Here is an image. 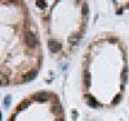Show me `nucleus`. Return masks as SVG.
Instances as JSON below:
<instances>
[{"label": "nucleus", "instance_id": "1a4fd4ad", "mask_svg": "<svg viewBox=\"0 0 129 121\" xmlns=\"http://www.w3.org/2000/svg\"><path fill=\"white\" fill-rule=\"evenodd\" d=\"M120 101H121V95H120V94H119V95H117V97H116V98H115V101H114V102H112V104H117V103H119V102H120Z\"/></svg>", "mask_w": 129, "mask_h": 121}, {"label": "nucleus", "instance_id": "6e6552de", "mask_svg": "<svg viewBox=\"0 0 129 121\" xmlns=\"http://www.w3.org/2000/svg\"><path fill=\"white\" fill-rule=\"evenodd\" d=\"M35 75H36V71H32V73H29V75H27V76L25 77V81H29V80H32Z\"/></svg>", "mask_w": 129, "mask_h": 121}, {"label": "nucleus", "instance_id": "ddd939ff", "mask_svg": "<svg viewBox=\"0 0 129 121\" xmlns=\"http://www.w3.org/2000/svg\"><path fill=\"white\" fill-rule=\"evenodd\" d=\"M57 121H63V120H62V119H58V120H57Z\"/></svg>", "mask_w": 129, "mask_h": 121}, {"label": "nucleus", "instance_id": "20e7f679", "mask_svg": "<svg viewBox=\"0 0 129 121\" xmlns=\"http://www.w3.org/2000/svg\"><path fill=\"white\" fill-rule=\"evenodd\" d=\"M84 85H85L87 88L91 86V73L88 71H85V73H84Z\"/></svg>", "mask_w": 129, "mask_h": 121}, {"label": "nucleus", "instance_id": "f8f14e48", "mask_svg": "<svg viewBox=\"0 0 129 121\" xmlns=\"http://www.w3.org/2000/svg\"><path fill=\"white\" fill-rule=\"evenodd\" d=\"M9 102H10V97H7V98H5V106H9Z\"/></svg>", "mask_w": 129, "mask_h": 121}, {"label": "nucleus", "instance_id": "39448f33", "mask_svg": "<svg viewBox=\"0 0 129 121\" xmlns=\"http://www.w3.org/2000/svg\"><path fill=\"white\" fill-rule=\"evenodd\" d=\"M8 83H9V77L7 76V75L0 72V85H7Z\"/></svg>", "mask_w": 129, "mask_h": 121}, {"label": "nucleus", "instance_id": "7ed1b4c3", "mask_svg": "<svg viewBox=\"0 0 129 121\" xmlns=\"http://www.w3.org/2000/svg\"><path fill=\"white\" fill-rule=\"evenodd\" d=\"M48 98H49V94L45 93V91H43V93H37L35 95V99L36 101H45V99H48Z\"/></svg>", "mask_w": 129, "mask_h": 121}, {"label": "nucleus", "instance_id": "423d86ee", "mask_svg": "<svg viewBox=\"0 0 129 121\" xmlns=\"http://www.w3.org/2000/svg\"><path fill=\"white\" fill-rule=\"evenodd\" d=\"M87 103H88L91 107H97V106H98V103L94 101L93 98H91V97H87Z\"/></svg>", "mask_w": 129, "mask_h": 121}, {"label": "nucleus", "instance_id": "9d476101", "mask_svg": "<svg viewBox=\"0 0 129 121\" xmlns=\"http://www.w3.org/2000/svg\"><path fill=\"white\" fill-rule=\"evenodd\" d=\"M26 106H29V102H23L22 104H19V106H18V109H23Z\"/></svg>", "mask_w": 129, "mask_h": 121}, {"label": "nucleus", "instance_id": "9b49d317", "mask_svg": "<svg viewBox=\"0 0 129 121\" xmlns=\"http://www.w3.org/2000/svg\"><path fill=\"white\" fill-rule=\"evenodd\" d=\"M84 16H88V5L87 4H84Z\"/></svg>", "mask_w": 129, "mask_h": 121}, {"label": "nucleus", "instance_id": "0eeeda50", "mask_svg": "<svg viewBox=\"0 0 129 121\" xmlns=\"http://www.w3.org/2000/svg\"><path fill=\"white\" fill-rule=\"evenodd\" d=\"M62 107L61 106H55L54 108H53V113H55V115H58V113H62Z\"/></svg>", "mask_w": 129, "mask_h": 121}, {"label": "nucleus", "instance_id": "f257e3e1", "mask_svg": "<svg viewBox=\"0 0 129 121\" xmlns=\"http://www.w3.org/2000/svg\"><path fill=\"white\" fill-rule=\"evenodd\" d=\"M25 41L27 44V47H30V48H35L36 45H37V39L36 36L34 35V34L31 32H26V35H25Z\"/></svg>", "mask_w": 129, "mask_h": 121}, {"label": "nucleus", "instance_id": "f03ea898", "mask_svg": "<svg viewBox=\"0 0 129 121\" xmlns=\"http://www.w3.org/2000/svg\"><path fill=\"white\" fill-rule=\"evenodd\" d=\"M49 49L53 52V53H57V52H59L61 49V44L58 41H55V40H50L49 41Z\"/></svg>", "mask_w": 129, "mask_h": 121}]
</instances>
